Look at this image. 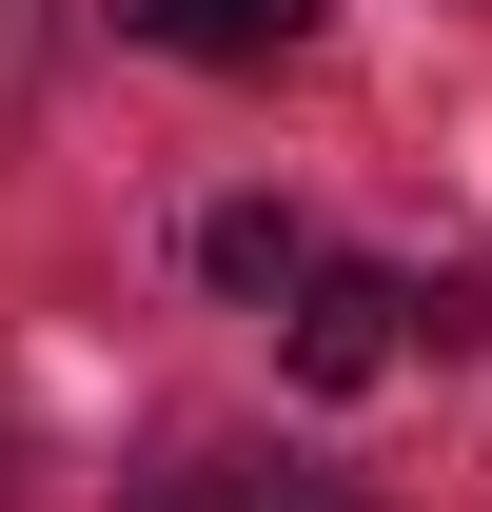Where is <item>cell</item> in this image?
Instances as JSON below:
<instances>
[{
	"mask_svg": "<svg viewBox=\"0 0 492 512\" xmlns=\"http://www.w3.org/2000/svg\"><path fill=\"white\" fill-rule=\"evenodd\" d=\"M414 316H433L414 276H374V256H315V276H296V335H276V355H296V394H374L394 355H414ZM433 335H453V316H433Z\"/></svg>",
	"mask_w": 492,
	"mask_h": 512,
	"instance_id": "obj_1",
	"label": "cell"
},
{
	"mask_svg": "<svg viewBox=\"0 0 492 512\" xmlns=\"http://www.w3.org/2000/svg\"><path fill=\"white\" fill-rule=\"evenodd\" d=\"M138 20H158L178 60H296L315 40V0H138Z\"/></svg>",
	"mask_w": 492,
	"mask_h": 512,
	"instance_id": "obj_2",
	"label": "cell"
},
{
	"mask_svg": "<svg viewBox=\"0 0 492 512\" xmlns=\"http://www.w3.org/2000/svg\"><path fill=\"white\" fill-rule=\"evenodd\" d=\"M197 256H217V296H296V276H315V237L276 217V197H237V217H217Z\"/></svg>",
	"mask_w": 492,
	"mask_h": 512,
	"instance_id": "obj_3",
	"label": "cell"
},
{
	"mask_svg": "<svg viewBox=\"0 0 492 512\" xmlns=\"http://www.w3.org/2000/svg\"><path fill=\"white\" fill-rule=\"evenodd\" d=\"M138 512H217V473H158V493H138Z\"/></svg>",
	"mask_w": 492,
	"mask_h": 512,
	"instance_id": "obj_4",
	"label": "cell"
}]
</instances>
